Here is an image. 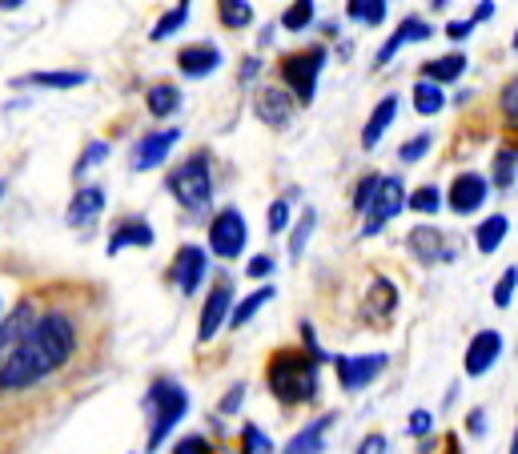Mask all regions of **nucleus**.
<instances>
[{"mask_svg": "<svg viewBox=\"0 0 518 454\" xmlns=\"http://www.w3.org/2000/svg\"><path fill=\"white\" fill-rule=\"evenodd\" d=\"M29 322L0 358V418L37 426L77 402L113 362V302L89 278H41L25 286Z\"/></svg>", "mask_w": 518, "mask_h": 454, "instance_id": "obj_1", "label": "nucleus"}, {"mask_svg": "<svg viewBox=\"0 0 518 454\" xmlns=\"http://www.w3.org/2000/svg\"><path fill=\"white\" fill-rule=\"evenodd\" d=\"M318 358L306 350V346H278L270 350L266 358V390L274 394L278 406L286 410H298L306 402L318 398Z\"/></svg>", "mask_w": 518, "mask_h": 454, "instance_id": "obj_2", "label": "nucleus"}, {"mask_svg": "<svg viewBox=\"0 0 518 454\" xmlns=\"http://www.w3.org/2000/svg\"><path fill=\"white\" fill-rule=\"evenodd\" d=\"M165 189L169 197L193 213V217H205L213 209V193H217V177H213V153L209 149H197L189 153L185 161H177L169 173H165Z\"/></svg>", "mask_w": 518, "mask_h": 454, "instance_id": "obj_3", "label": "nucleus"}, {"mask_svg": "<svg viewBox=\"0 0 518 454\" xmlns=\"http://www.w3.org/2000/svg\"><path fill=\"white\" fill-rule=\"evenodd\" d=\"M145 410H149V442H145V450L157 454L165 446V438L173 434V426L189 414V394H185V386L177 378L161 374V378H153V386L145 394Z\"/></svg>", "mask_w": 518, "mask_h": 454, "instance_id": "obj_4", "label": "nucleus"}, {"mask_svg": "<svg viewBox=\"0 0 518 454\" xmlns=\"http://www.w3.org/2000/svg\"><path fill=\"white\" fill-rule=\"evenodd\" d=\"M326 61H330L326 45H306V49H294V53L278 57V77L298 97V105H310L318 97V77H322Z\"/></svg>", "mask_w": 518, "mask_h": 454, "instance_id": "obj_5", "label": "nucleus"}, {"mask_svg": "<svg viewBox=\"0 0 518 454\" xmlns=\"http://www.w3.org/2000/svg\"><path fill=\"white\" fill-rule=\"evenodd\" d=\"M245 238H249V230H245V217H241L237 205H225V209H217V213L209 217V250H213L217 258H225V262L241 258Z\"/></svg>", "mask_w": 518, "mask_h": 454, "instance_id": "obj_6", "label": "nucleus"}, {"mask_svg": "<svg viewBox=\"0 0 518 454\" xmlns=\"http://www.w3.org/2000/svg\"><path fill=\"white\" fill-rule=\"evenodd\" d=\"M229 314H233V278H229V274H217V278H213V286H209V294H205V302H201L197 342H201V346H205V342H213V338H217V330L229 322Z\"/></svg>", "mask_w": 518, "mask_h": 454, "instance_id": "obj_7", "label": "nucleus"}, {"mask_svg": "<svg viewBox=\"0 0 518 454\" xmlns=\"http://www.w3.org/2000/svg\"><path fill=\"white\" fill-rule=\"evenodd\" d=\"M406 250L422 266H446V262L458 258V242L446 230H438V225H430V221L426 225H414V230L406 234Z\"/></svg>", "mask_w": 518, "mask_h": 454, "instance_id": "obj_8", "label": "nucleus"}, {"mask_svg": "<svg viewBox=\"0 0 518 454\" xmlns=\"http://www.w3.org/2000/svg\"><path fill=\"white\" fill-rule=\"evenodd\" d=\"M406 181L402 177H382V189H378V197H374V205L366 209V221H362V238H374V234H382L386 225L406 209Z\"/></svg>", "mask_w": 518, "mask_h": 454, "instance_id": "obj_9", "label": "nucleus"}, {"mask_svg": "<svg viewBox=\"0 0 518 454\" xmlns=\"http://www.w3.org/2000/svg\"><path fill=\"white\" fill-rule=\"evenodd\" d=\"M298 97L286 85H253V113L257 121H266L270 129H286L298 117Z\"/></svg>", "mask_w": 518, "mask_h": 454, "instance_id": "obj_10", "label": "nucleus"}, {"mask_svg": "<svg viewBox=\"0 0 518 454\" xmlns=\"http://www.w3.org/2000/svg\"><path fill=\"white\" fill-rule=\"evenodd\" d=\"M490 189H494V185H490L486 173H474V169L454 173V181H450V189H446V209H450L454 217H474L478 209H486Z\"/></svg>", "mask_w": 518, "mask_h": 454, "instance_id": "obj_11", "label": "nucleus"}, {"mask_svg": "<svg viewBox=\"0 0 518 454\" xmlns=\"http://www.w3.org/2000/svg\"><path fill=\"white\" fill-rule=\"evenodd\" d=\"M390 366V354H338L334 358V374H338V386L346 390V394H358V390H366L382 370Z\"/></svg>", "mask_w": 518, "mask_h": 454, "instance_id": "obj_12", "label": "nucleus"}, {"mask_svg": "<svg viewBox=\"0 0 518 454\" xmlns=\"http://www.w3.org/2000/svg\"><path fill=\"white\" fill-rule=\"evenodd\" d=\"M201 278H205V250H201V246H189V242L177 246L173 262H169V270H165V282L177 286L185 298H193L197 286H201Z\"/></svg>", "mask_w": 518, "mask_h": 454, "instance_id": "obj_13", "label": "nucleus"}, {"mask_svg": "<svg viewBox=\"0 0 518 454\" xmlns=\"http://www.w3.org/2000/svg\"><path fill=\"white\" fill-rule=\"evenodd\" d=\"M177 137H181L177 129H157V133H145V137L133 145V153H129V169H133V173L161 169V165L169 161V153H173Z\"/></svg>", "mask_w": 518, "mask_h": 454, "instance_id": "obj_14", "label": "nucleus"}, {"mask_svg": "<svg viewBox=\"0 0 518 454\" xmlns=\"http://www.w3.org/2000/svg\"><path fill=\"white\" fill-rule=\"evenodd\" d=\"M398 314V286L390 278H374L370 290H366V302H362V322L370 330H386Z\"/></svg>", "mask_w": 518, "mask_h": 454, "instance_id": "obj_15", "label": "nucleus"}, {"mask_svg": "<svg viewBox=\"0 0 518 454\" xmlns=\"http://www.w3.org/2000/svg\"><path fill=\"white\" fill-rule=\"evenodd\" d=\"M498 354H502V334H498V330H478V334L470 338L466 354H462L466 378H482V374L498 362Z\"/></svg>", "mask_w": 518, "mask_h": 454, "instance_id": "obj_16", "label": "nucleus"}, {"mask_svg": "<svg viewBox=\"0 0 518 454\" xmlns=\"http://www.w3.org/2000/svg\"><path fill=\"white\" fill-rule=\"evenodd\" d=\"M430 37H434V29H430L422 17H406V21H402V25L390 33V41L378 49V57H374V69H386V65L398 57V49H402V45H418V41H430Z\"/></svg>", "mask_w": 518, "mask_h": 454, "instance_id": "obj_17", "label": "nucleus"}, {"mask_svg": "<svg viewBox=\"0 0 518 454\" xmlns=\"http://www.w3.org/2000/svg\"><path fill=\"white\" fill-rule=\"evenodd\" d=\"M105 185H97V181H89V185H77V193L69 197V209H65V217H69V225H89L93 217H101V209H105Z\"/></svg>", "mask_w": 518, "mask_h": 454, "instance_id": "obj_18", "label": "nucleus"}, {"mask_svg": "<svg viewBox=\"0 0 518 454\" xmlns=\"http://www.w3.org/2000/svg\"><path fill=\"white\" fill-rule=\"evenodd\" d=\"M129 246H137V250H149V246H153V225H149L145 217H121V221L113 225L109 254H121V250H129Z\"/></svg>", "mask_w": 518, "mask_h": 454, "instance_id": "obj_19", "label": "nucleus"}, {"mask_svg": "<svg viewBox=\"0 0 518 454\" xmlns=\"http://www.w3.org/2000/svg\"><path fill=\"white\" fill-rule=\"evenodd\" d=\"M217 65H221V49H217V45H209V41L185 45V49L177 53V69H181L185 77H209Z\"/></svg>", "mask_w": 518, "mask_h": 454, "instance_id": "obj_20", "label": "nucleus"}, {"mask_svg": "<svg viewBox=\"0 0 518 454\" xmlns=\"http://www.w3.org/2000/svg\"><path fill=\"white\" fill-rule=\"evenodd\" d=\"M338 422V414H322V418H314L310 426H302L290 442H286V450L282 454H322L326 450V434H330V426Z\"/></svg>", "mask_w": 518, "mask_h": 454, "instance_id": "obj_21", "label": "nucleus"}, {"mask_svg": "<svg viewBox=\"0 0 518 454\" xmlns=\"http://www.w3.org/2000/svg\"><path fill=\"white\" fill-rule=\"evenodd\" d=\"M398 93H390V97H382L378 105H374V113H370V121H366V129H362V149L370 153V149H378V141L386 137V129L394 125V117H398Z\"/></svg>", "mask_w": 518, "mask_h": 454, "instance_id": "obj_22", "label": "nucleus"}, {"mask_svg": "<svg viewBox=\"0 0 518 454\" xmlns=\"http://www.w3.org/2000/svg\"><path fill=\"white\" fill-rule=\"evenodd\" d=\"M466 65H470V61H466V53H458V49H454V53H446V57L426 61L418 77H422V81H434V85H442V89H446V85H454V81L466 73Z\"/></svg>", "mask_w": 518, "mask_h": 454, "instance_id": "obj_23", "label": "nucleus"}, {"mask_svg": "<svg viewBox=\"0 0 518 454\" xmlns=\"http://www.w3.org/2000/svg\"><path fill=\"white\" fill-rule=\"evenodd\" d=\"M89 81V73L85 69H53V73H25V77H17L13 85L21 89V85H33V89H81Z\"/></svg>", "mask_w": 518, "mask_h": 454, "instance_id": "obj_24", "label": "nucleus"}, {"mask_svg": "<svg viewBox=\"0 0 518 454\" xmlns=\"http://www.w3.org/2000/svg\"><path fill=\"white\" fill-rule=\"evenodd\" d=\"M506 234H510V221H506V213H490V217H482L478 225H474V246H478V254H498V246L506 242Z\"/></svg>", "mask_w": 518, "mask_h": 454, "instance_id": "obj_25", "label": "nucleus"}, {"mask_svg": "<svg viewBox=\"0 0 518 454\" xmlns=\"http://www.w3.org/2000/svg\"><path fill=\"white\" fill-rule=\"evenodd\" d=\"M145 109H149V117L169 121V117L181 109V89H177L173 81H157V85H149V89H145Z\"/></svg>", "mask_w": 518, "mask_h": 454, "instance_id": "obj_26", "label": "nucleus"}, {"mask_svg": "<svg viewBox=\"0 0 518 454\" xmlns=\"http://www.w3.org/2000/svg\"><path fill=\"white\" fill-rule=\"evenodd\" d=\"M490 185L494 189H510L518 181V145H498L490 157Z\"/></svg>", "mask_w": 518, "mask_h": 454, "instance_id": "obj_27", "label": "nucleus"}, {"mask_svg": "<svg viewBox=\"0 0 518 454\" xmlns=\"http://www.w3.org/2000/svg\"><path fill=\"white\" fill-rule=\"evenodd\" d=\"M25 322H29V302H25V290H21V298L9 306V314L0 318V358L13 350V342H17L21 330H25Z\"/></svg>", "mask_w": 518, "mask_h": 454, "instance_id": "obj_28", "label": "nucleus"}, {"mask_svg": "<svg viewBox=\"0 0 518 454\" xmlns=\"http://www.w3.org/2000/svg\"><path fill=\"white\" fill-rule=\"evenodd\" d=\"M410 105H414L418 117H438V113L446 109V93H442V85L418 77V85L410 89Z\"/></svg>", "mask_w": 518, "mask_h": 454, "instance_id": "obj_29", "label": "nucleus"}, {"mask_svg": "<svg viewBox=\"0 0 518 454\" xmlns=\"http://www.w3.org/2000/svg\"><path fill=\"white\" fill-rule=\"evenodd\" d=\"M217 21L229 29V33H241L253 25V9L249 0H217Z\"/></svg>", "mask_w": 518, "mask_h": 454, "instance_id": "obj_30", "label": "nucleus"}, {"mask_svg": "<svg viewBox=\"0 0 518 454\" xmlns=\"http://www.w3.org/2000/svg\"><path fill=\"white\" fill-rule=\"evenodd\" d=\"M386 9H390V0H346V17L358 25H370V29L386 21Z\"/></svg>", "mask_w": 518, "mask_h": 454, "instance_id": "obj_31", "label": "nucleus"}, {"mask_svg": "<svg viewBox=\"0 0 518 454\" xmlns=\"http://www.w3.org/2000/svg\"><path fill=\"white\" fill-rule=\"evenodd\" d=\"M270 298H274V286H262V290H253L249 298H241V302L233 306V314H229V330H241L257 310H262V306L270 302Z\"/></svg>", "mask_w": 518, "mask_h": 454, "instance_id": "obj_32", "label": "nucleus"}, {"mask_svg": "<svg viewBox=\"0 0 518 454\" xmlns=\"http://www.w3.org/2000/svg\"><path fill=\"white\" fill-rule=\"evenodd\" d=\"M406 205H410L418 217H434V213L446 205V193H442L438 185H418V189H410Z\"/></svg>", "mask_w": 518, "mask_h": 454, "instance_id": "obj_33", "label": "nucleus"}, {"mask_svg": "<svg viewBox=\"0 0 518 454\" xmlns=\"http://www.w3.org/2000/svg\"><path fill=\"white\" fill-rule=\"evenodd\" d=\"M314 230H318V213L306 205V209L298 213V225L290 230V258H294V262L306 254V242H310V234H314Z\"/></svg>", "mask_w": 518, "mask_h": 454, "instance_id": "obj_34", "label": "nucleus"}, {"mask_svg": "<svg viewBox=\"0 0 518 454\" xmlns=\"http://www.w3.org/2000/svg\"><path fill=\"white\" fill-rule=\"evenodd\" d=\"M314 17H318L314 0H294V5L282 13V29H286V33H302V29L314 25Z\"/></svg>", "mask_w": 518, "mask_h": 454, "instance_id": "obj_35", "label": "nucleus"}, {"mask_svg": "<svg viewBox=\"0 0 518 454\" xmlns=\"http://www.w3.org/2000/svg\"><path fill=\"white\" fill-rule=\"evenodd\" d=\"M378 189H382V173H362V177L354 181V193H350V205H354V213H366V209L374 205Z\"/></svg>", "mask_w": 518, "mask_h": 454, "instance_id": "obj_36", "label": "nucleus"}, {"mask_svg": "<svg viewBox=\"0 0 518 454\" xmlns=\"http://www.w3.org/2000/svg\"><path fill=\"white\" fill-rule=\"evenodd\" d=\"M237 454H274V442H270V434L262 426L245 422L241 426V438H237Z\"/></svg>", "mask_w": 518, "mask_h": 454, "instance_id": "obj_37", "label": "nucleus"}, {"mask_svg": "<svg viewBox=\"0 0 518 454\" xmlns=\"http://www.w3.org/2000/svg\"><path fill=\"white\" fill-rule=\"evenodd\" d=\"M185 21H189V0H177V5H173V9H169V13H165L157 25H153L149 41H165V37H173V33H177Z\"/></svg>", "mask_w": 518, "mask_h": 454, "instance_id": "obj_38", "label": "nucleus"}, {"mask_svg": "<svg viewBox=\"0 0 518 454\" xmlns=\"http://www.w3.org/2000/svg\"><path fill=\"white\" fill-rule=\"evenodd\" d=\"M514 290H518V266H506V270L498 274V282H494V306L506 310V306L514 302Z\"/></svg>", "mask_w": 518, "mask_h": 454, "instance_id": "obj_39", "label": "nucleus"}, {"mask_svg": "<svg viewBox=\"0 0 518 454\" xmlns=\"http://www.w3.org/2000/svg\"><path fill=\"white\" fill-rule=\"evenodd\" d=\"M430 145H434V137H430V133H418V137H410V141L398 149V161H402V165H414V161H422V157L430 153Z\"/></svg>", "mask_w": 518, "mask_h": 454, "instance_id": "obj_40", "label": "nucleus"}, {"mask_svg": "<svg viewBox=\"0 0 518 454\" xmlns=\"http://www.w3.org/2000/svg\"><path fill=\"white\" fill-rule=\"evenodd\" d=\"M105 157H109V145H105V141H89V145L81 149L77 165H73V177H85V169H89V165H101Z\"/></svg>", "mask_w": 518, "mask_h": 454, "instance_id": "obj_41", "label": "nucleus"}, {"mask_svg": "<svg viewBox=\"0 0 518 454\" xmlns=\"http://www.w3.org/2000/svg\"><path fill=\"white\" fill-rule=\"evenodd\" d=\"M498 113H502L510 125H518V77H510V81L502 85V93H498Z\"/></svg>", "mask_w": 518, "mask_h": 454, "instance_id": "obj_42", "label": "nucleus"}, {"mask_svg": "<svg viewBox=\"0 0 518 454\" xmlns=\"http://www.w3.org/2000/svg\"><path fill=\"white\" fill-rule=\"evenodd\" d=\"M169 454H217V446H213L205 434H185L181 442H173Z\"/></svg>", "mask_w": 518, "mask_h": 454, "instance_id": "obj_43", "label": "nucleus"}, {"mask_svg": "<svg viewBox=\"0 0 518 454\" xmlns=\"http://www.w3.org/2000/svg\"><path fill=\"white\" fill-rule=\"evenodd\" d=\"M29 430H33V426H13V430L0 434V454H21L25 442H29Z\"/></svg>", "mask_w": 518, "mask_h": 454, "instance_id": "obj_44", "label": "nucleus"}, {"mask_svg": "<svg viewBox=\"0 0 518 454\" xmlns=\"http://www.w3.org/2000/svg\"><path fill=\"white\" fill-rule=\"evenodd\" d=\"M290 213H294L290 197H278V201L270 205V234H282V230H286V225H290Z\"/></svg>", "mask_w": 518, "mask_h": 454, "instance_id": "obj_45", "label": "nucleus"}, {"mask_svg": "<svg viewBox=\"0 0 518 454\" xmlns=\"http://www.w3.org/2000/svg\"><path fill=\"white\" fill-rule=\"evenodd\" d=\"M354 454H390V438L382 434V430H370L362 442H358V450Z\"/></svg>", "mask_w": 518, "mask_h": 454, "instance_id": "obj_46", "label": "nucleus"}, {"mask_svg": "<svg viewBox=\"0 0 518 454\" xmlns=\"http://www.w3.org/2000/svg\"><path fill=\"white\" fill-rule=\"evenodd\" d=\"M406 430H410L414 438H430V430H434V414H430V410H414V414H410V422H406Z\"/></svg>", "mask_w": 518, "mask_h": 454, "instance_id": "obj_47", "label": "nucleus"}, {"mask_svg": "<svg viewBox=\"0 0 518 454\" xmlns=\"http://www.w3.org/2000/svg\"><path fill=\"white\" fill-rule=\"evenodd\" d=\"M474 29H478V25H474V21L466 17V21H450V25L442 29V33H446V41H466V37H470Z\"/></svg>", "mask_w": 518, "mask_h": 454, "instance_id": "obj_48", "label": "nucleus"}, {"mask_svg": "<svg viewBox=\"0 0 518 454\" xmlns=\"http://www.w3.org/2000/svg\"><path fill=\"white\" fill-rule=\"evenodd\" d=\"M270 270H274V258H270V254L253 258V262L245 266V274H249V278H270Z\"/></svg>", "mask_w": 518, "mask_h": 454, "instance_id": "obj_49", "label": "nucleus"}, {"mask_svg": "<svg viewBox=\"0 0 518 454\" xmlns=\"http://www.w3.org/2000/svg\"><path fill=\"white\" fill-rule=\"evenodd\" d=\"M466 434H474V438L486 434V410H482V406H474V410L466 414Z\"/></svg>", "mask_w": 518, "mask_h": 454, "instance_id": "obj_50", "label": "nucleus"}, {"mask_svg": "<svg viewBox=\"0 0 518 454\" xmlns=\"http://www.w3.org/2000/svg\"><path fill=\"white\" fill-rule=\"evenodd\" d=\"M241 394H245V386H233V390L221 398V414H237V406H241Z\"/></svg>", "mask_w": 518, "mask_h": 454, "instance_id": "obj_51", "label": "nucleus"}, {"mask_svg": "<svg viewBox=\"0 0 518 454\" xmlns=\"http://www.w3.org/2000/svg\"><path fill=\"white\" fill-rule=\"evenodd\" d=\"M490 17H494V0H478L474 13H470V21H474V25H482V21H490Z\"/></svg>", "mask_w": 518, "mask_h": 454, "instance_id": "obj_52", "label": "nucleus"}, {"mask_svg": "<svg viewBox=\"0 0 518 454\" xmlns=\"http://www.w3.org/2000/svg\"><path fill=\"white\" fill-rule=\"evenodd\" d=\"M253 73H257V57H249V61L241 65V81H253Z\"/></svg>", "mask_w": 518, "mask_h": 454, "instance_id": "obj_53", "label": "nucleus"}, {"mask_svg": "<svg viewBox=\"0 0 518 454\" xmlns=\"http://www.w3.org/2000/svg\"><path fill=\"white\" fill-rule=\"evenodd\" d=\"M25 5V0H0V9H5V13H13V9H21Z\"/></svg>", "mask_w": 518, "mask_h": 454, "instance_id": "obj_54", "label": "nucleus"}, {"mask_svg": "<svg viewBox=\"0 0 518 454\" xmlns=\"http://www.w3.org/2000/svg\"><path fill=\"white\" fill-rule=\"evenodd\" d=\"M13 426H25V422H13V418H0V434H5V430H13Z\"/></svg>", "mask_w": 518, "mask_h": 454, "instance_id": "obj_55", "label": "nucleus"}, {"mask_svg": "<svg viewBox=\"0 0 518 454\" xmlns=\"http://www.w3.org/2000/svg\"><path fill=\"white\" fill-rule=\"evenodd\" d=\"M510 454H518V430H514V438H510Z\"/></svg>", "mask_w": 518, "mask_h": 454, "instance_id": "obj_56", "label": "nucleus"}, {"mask_svg": "<svg viewBox=\"0 0 518 454\" xmlns=\"http://www.w3.org/2000/svg\"><path fill=\"white\" fill-rule=\"evenodd\" d=\"M0 318H5V294H0Z\"/></svg>", "mask_w": 518, "mask_h": 454, "instance_id": "obj_57", "label": "nucleus"}, {"mask_svg": "<svg viewBox=\"0 0 518 454\" xmlns=\"http://www.w3.org/2000/svg\"><path fill=\"white\" fill-rule=\"evenodd\" d=\"M0 197H5V181H0Z\"/></svg>", "mask_w": 518, "mask_h": 454, "instance_id": "obj_58", "label": "nucleus"}, {"mask_svg": "<svg viewBox=\"0 0 518 454\" xmlns=\"http://www.w3.org/2000/svg\"><path fill=\"white\" fill-rule=\"evenodd\" d=\"M514 49H518V33H514Z\"/></svg>", "mask_w": 518, "mask_h": 454, "instance_id": "obj_59", "label": "nucleus"}]
</instances>
